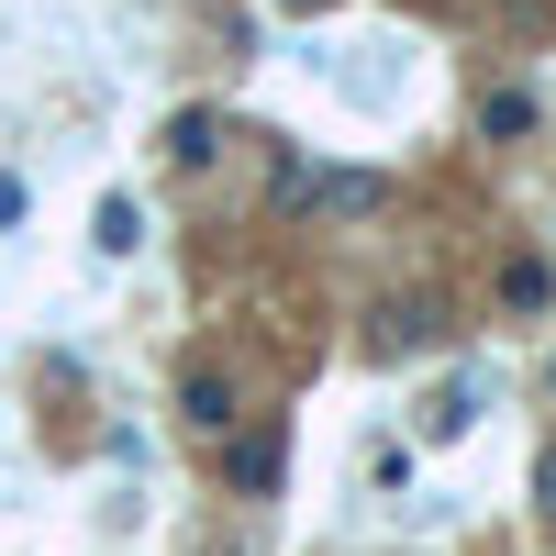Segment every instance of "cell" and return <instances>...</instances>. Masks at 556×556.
<instances>
[{
    "label": "cell",
    "mask_w": 556,
    "mask_h": 556,
    "mask_svg": "<svg viewBox=\"0 0 556 556\" xmlns=\"http://www.w3.org/2000/svg\"><path fill=\"white\" fill-rule=\"evenodd\" d=\"M223 479L235 490H278V424H245L235 445H223Z\"/></svg>",
    "instance_id": "1"
},
{
    "label": "cell",
    "mask_w": 556,
    "mask_h": 556,
    "mask_svg": "<svg viewBox=\"0 0 556 556\" xmlns=\"http://www.w3.org/2000/svg\"><path fill=\"white\" fill-rule=\"evenodd\" d=\"M278 190L312 212H379V178H278Z\"/></svg>",
    "instance_id": "2"
},
{
    "label": "cell",
    "mask_w": 556,
    "mask_h": 556,
    "mask_svg": "<svg viewBox=\"0 0 556 556\" xmlns=\"http://www.w3.org/2000/svg\"><path fill=\"white\" fill-rule=\"evenodd\" d=\"M178 401H190V424H201V434H235V379L190 367V390H178Z\"/></svg>",
    "instance_id": "3"
},
{
    "label": "cell",
    "mask_w": 556,
    "mask_h": 556,
    "mask_svg": "<svg viewBox=\"0 0 556 556\" xmlns=\"http://www.w3.org/2000/svg\"><path fill=\"white\" fill-rule=\"evenodd\" d=\"M479 134H534V101H523V89H490V101H479Z\"/></svg>",
    "instance_id": "4"
},
{
    "label": "cell",
    "mask_w": 556,
    "mask_h": 556,
    "mask_svg": "<svg viewBox=\"0 0 556 556\" xmlns=\"http://www.w3.org/2000/svg\"><path fill=\"white\" fill-rule=\"evenodd\" d=\"M167 156L201 167V156H212V112H178V123H167Z\"/></svg>",
    "instance_id": "5"
},
{
    "label": "cell",
    "mask_w": 556,
    "mask_h": 556,
    "mask_svg": "<svg viewBox=\"0 0 556 556\" xmlns=\"http://www.w3.org/2000/svg\"><path fill=\"white\" fill-rule=\"evenodd\" d=\"M501 301H513V312H545V267L513 256V267H501Z\"/></svg>",
    "instance_id": "6"
},
{
    "label": "cell",
    "mask_w": 556,
    "mask_h": 556,
    "mask_svg": "<svg viewBox=\"0 0 556 556\" xmlns=\"http://www.w3.org/2000/svg\"><path fill=\"white\" fill-rule=\"evenodd\" d=\"M134 235H146V212H134V201H101V256H134Z\"/></svg>",
    "instance_id": "7"
},
{
    "label": "cell",
    "mask_w": 556,
    "mask_h": 556,
    "mask_svg": "<svg viewBox=\"0 0 556 556\" xmlns=\"http://www.w3.org/2000/svg\"><path fill=\"white\" fill-rule=\"evenodd\" d=\"M534 501H545V513H556V445L534 456Z\"/></svg>",
    "instance_id": "8"
},
{
    "label": "cell",
    "mask_w": 556,
    "mask_h": 556,
    "mask_svg": "<svg viewBox=\"0 0 556 556\" xmlns=\"http://www.w3.org/2000/svg\"><path fill=\"white\" fill-rule=\"evenodd\" d=\"M290 12H312V0H290Z\"/></svg>",
    "instance_id": "9"
},
{
    "label": "cell",
    "mask_w": 556,
    "mask_h": 556,
    "mask_svg": "<svg viewBox=\"0 0 556 556\" xmlns=\"http://www.w3.org/2000/svg\"><path fill=\"white\" fill-rule=\"evenodd\" d=\"M434 12H445V0H434Z\"/></svg>",
    "instance_id": "10"
}]
</instances>
